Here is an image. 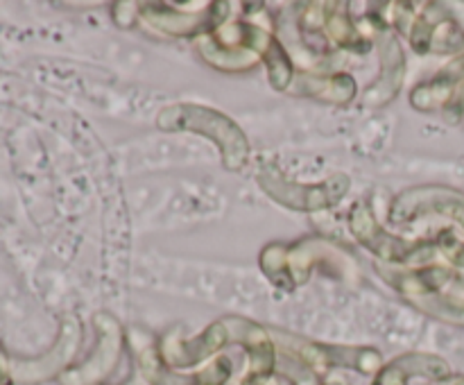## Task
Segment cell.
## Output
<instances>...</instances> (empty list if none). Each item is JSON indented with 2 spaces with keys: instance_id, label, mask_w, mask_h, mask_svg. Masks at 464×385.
<instances>
[{
  "instance_id": "cell-7",
  "label": "cell",
  "mask_w": 464,
  "mask_h": 385,
  "mask_svg": "<svg viewBox=\"0 0 464 385\" xmlns=\"http://www.w3.org/2000/svg\"><path fill=\"white\" fill-rule=\"evenodd\" d=\"M406 77V57H403L401 43L394 34H385L381 41V75L367 91L362 93V102L370 107H383V104L392 102L394 95L399 93Z\"/></svg>"
},
{
  "instance_id": "cell-15",
  "label": "cell",
  "mask_w": 464,
  "mask_h": 385,
  "mask_svg": "<svg viewBox=\"0 0 464 385\" xmlns=\"http://www.w3.org/2000/svg\"><path fill=\"white\" fill-rule=\"evenodd\" d=\"M322 385H349V383H347V379H344V376L329 374L324 380H322Z\"/></svg>"
},
{
  "instance_id": "cell-2",
  "label": "cell",
  "mask_w": 464,
  "mask_h": 385,
  "mask_svg": "<svg viewBox=\"0 0 464 385\" xmlns=\"http://www.w3.org/2000/svg\"><path fill=\"white\" fill-rule=\"evenodd\" d=\"M347 225L353 238L367 252L379 256L381 261L392 263V265H403L408 270L430 265V261H433L440 249L438 243H433V240H417V243H412V240L401 238V236L390 234L388 229L379 225L374 211H372L367 202L353 204L347 216Z\"/></svg>"
},
{
  "instance_id": "cell-11",
  "label": "cell",
  "mask_w": 464,
  "mask_h": 385,
  "mask_svg": "<svg viewBox=\"0 0 464 385\" xmlns=\"http://www.w3.org/2000/svg\"><path fill=\"white\" fill-rule=\"evenodd\" d=\"M198 53L208 66L218 68V71L227 72H240L249 71V68L258 66L261 57L252 50H222L213 43V39L208 34L198 36Z\"/></svg>"
},
{
  "instance_id": "cell-1",
  "label": "cell",
  "mask_w": 464,
  "mask_h": 385,
  "mask_svg": "<svg viewBox=\"0 0 464 385\" xmlns=\"http://www.w3.org/2000/svg\"><path fill=\"white\" fill-rule=\"evenodd\" d=\"M159 130L163 131H193L218 145L222 154V166L231 172H240L249 163L252 145L243 127L222 111L204 104L179 102L161 109L157 116Z\"/></svg>"
},
{
  "instance_id": "cell-10",
  "label": "cell",
  "mask_w": 464,
  "mask_h": 385,
  "mask_svg": "<svg viewBox=\"0 0 464 385\" xmlns=\"http://www.w3.org/2000/svg\"><path fill=\"white\" fill-rule=\"evenodd\" d=\"M349 5L334 3L329 18L324 25V36L329 43L338 45L343 50H353V53H367L372 48V41L367 39L365 32L361 30L352 14L347 12Z\"/></svg>"
},
{
  "instance_id": "cell-17",
  "label": "cell",
  "mask_w": 464,
  "mask_h": 385,
  "mask_svg": "<svg viewBox=\"0 0 464 385\" xmlns=\"http://www.w3.org/2000/svg\"><path fill=\"white\" fill-rule=\"evenodd\" d=\"M122 385H150V383H148V380L143 379V376H140V374H136L134 379H131V380H127V383H122Z\"/></svg>"
},
{
  "instance_id": "cell-9",
  "label": "cell",
  "mask_w": 464,
  "mask_h": 385,
  "mask_svg": "<svg viewBox=\"0 0 464 385\" xmlns=\"http://www.w3.org/2000/svg\"><path fill=\"white\" fill-rule=\"evenodd\" d=\"M290 86L295 95L317 100V102L329 104H347L358 95L356 80L347 72H308V75L297 77Z\"/></svg>"
},
{
  "instance_id": "cell-16",
  "label": "cell",
  "mask_w": 464,
  "mask_h": 385,
  "mask_svg": "<svg viewBox=\"0 0 464 385\" xmlns=\"http://www.w3.org/2000/svg\"><path fill=\"white\" fill-rule=\"evenodd\" d=\"M430 385H464V376H449V379L435 380V383Z\"/></svg>"
},
{
  "instance_id": "cell-8",
  "label": "cell",
  "mask_w": 464,
  "mask_h": 385,
  "mask_svg": "<svg viewBox=\"0 0 464 385\" xmlns=\"http://www.w3.org/2000/svg\"><path fill=\"white\" fill-rule=\"evenodd\" d=\"M451 376V367L444 358L430 353H403L374 376L372 385H406L411 379L444 380Z\"/></svg>"
},
{
  "instance_id": "cell-6",
  "label": "cell",
  "mask_w": 464,
  "mask_h": 385,
  "mask_svg": "<svg viewBox=\"0 0 464 385\" xmlns=\"http://www.w3.org/2000/svg\"><path fill=\"white\" fill-rule=\"evenodd\" d=\"M424 216L449 217L464 231V195L449 186H417L397 195L390 207V220L394 225L420 220Z\"/></svg>"
},
{
  "instance_id": "cell-12",
  "label": "cell",
  "mask_w": 464,
  "mask_h": 385,
  "mask_svg": "<svg viewBox=\"0 0 464 385\" xmlns=\"http://www.w3.org/2000/svg\"><path fill=\"white\" fill-rule=\"evenodd\" d=\"M258 265H261L263 274L270 279L279 290L293 293L295 284L290 279L288 272V245L284 243H270L263 247L261 256H258Z\"/></svg>"
},
{
  "instance_id": "cell-4",
  "label": "cell",
  "mask_w": 464,
  "mask_h": 385,
  "mask_svg": "<svg viewBox=\"0 0 464 385\" xmlns=\"http://www.w3.org/2000/svg\"><path fill=\"white\" fill-rule=\"evenodd\" d=\"M93 324L98 331V342L82 365L63 374V385H102L125 356L127 335L121 322L109 313H98Z\"/></svg>"
},
{
  "instance_id": "cell-13",
  "label": "cell",
  "mask_w": 464,
  "mask_h": 385,
  "mask_svg": "<svg viewBox=\"0 0 464 385\" xmlns=\"http://www.w3.org/2000/svg\"><path fill=\"white\" fill-rule=\"evenodd\" d=\"M453 89L456 86L435 77V80L424 82V84H420L412 91L411 104L415 109H420V111H435L440 107H449V102L453 98Z\"/></svg>"
},
{
  "instance_id": "cell-14",
  "label": "cell",
  "mask_w": 464,
  "mask_h": 385,
  "mask_svg": "<svg viewBox=\"0 0 464 385\" xmlns=\"http://www.w3.org/2000/svg\"><path fill=\"white\" fill-rule=\"evenodd\" d=\"M438 247L440 252L449 258V263L464 267V243H458V240L453 238V234H444L442 238H440Z\"/></svg>"
},
{
  "instance_id": "cell-3",
  "label": "cell",
  "mask_w": 464,
  "mask_h": 385,
  "mask_svg": "<svg viewBox=\"0 0 464 385\" xmlns=\"http://www.w3.org/2000/svg\"><path fill=\"white\" fill-rule=\"evenodd\" d=\"M258 184L272 199L285 208L297 213H317L335 207L352 188V179L344 172H335L326 181L317 184H299L285 179L284 172L276 166H263L258 170Z\"/></svg>"
},
{
  "instance_id": "cell-5",
  "label": "cell",
  "mask_w": 464,
  "mask_h": 385,
  "mask_svg": "<svg viewBox=\"0 0 464 385\" xmlns=\"http://www.w3.org/2000/svg\"><path fill=\"white\" fill-rule=\"evenodd\" d=\"M227 344H231L229 331H227L225 320H218L211 322L195 338H184L181 326H172L170 331H166L157 340V351L161 356L163 365L175 371H184L220 356Z\"/></svg>"
}]
</instances>
